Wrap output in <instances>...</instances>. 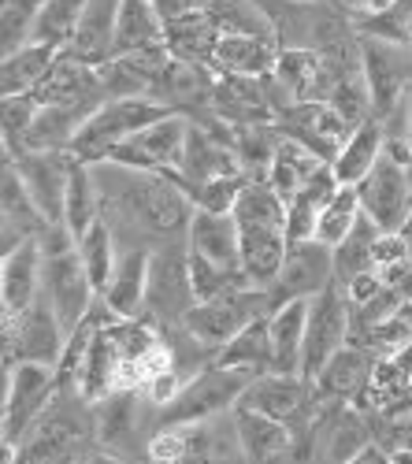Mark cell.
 Returning <instances> with one entry per match:
<instances>
[{
	"mask_svg": "<svg viewBox=\"0 0 412 464\" xmlns=\"http://www.w3.org/2000/svg\"><path fill=\"white\" fill-rule=\"evenodd\" d=\"M111 324V320H108ZM108 324H101L90 338V350L86 361L79 368V398L86 405H97L101 398H108L111 391H123V357L116 350V338H111Z\"/></svg>",
	"mask_w": 412,
	"mask_h": 464,
	"instance_id": "d4e9b609",
	"label": "cell"
},
{
	"mask_svg": "<svg viewBox=\"0 0 412 464\" xmlns=\"http://www.w3.org/2000/svg\"><path fill=\"white\" fill-rule=\"evenodd\" d=\"M116 15H120V0H90L79 30H74L63 53L90 67H104L111 60V42H116Z\"/></svg>",
	"mask_w": 412,
	"mask_h": 464,
	"instance_id": "83f0119b",
	"label": "cell"
},
{
	"mask_svg": "<svg viewBox=\"0 0 412 464\" xmlns=\"http://www.w3.org/2000/svg\"><path fill=\"white\" fill-rule=\"evenodd\" d=\"M37 97L34 93H12L0 97V145L19 160L30 145V127L37 120Z\"/></svg>",
	"mask_w": 412,
	"mask_h": 464,
	"instance_id": "ee69618b",
	"label": "cell"
},
{
	"mask_svg": "<svg viewBox=\"0 0 412 464\" xmlns=\"http://www.w3.org/2000/svg\"><path fill=\"white\" fill-rule=\"evenodd\" d=\"M371 372H376V357L364 353L360 345H342L312 379V409L353 405L364 394Z\"/></svg>",
	"mask_w": 412,
	"mask_h": 464,
	"instance_id": "ac0fdd59",
	"label": "cell"
},
{
	"mask_svg": "<svg viewBox=\"0 0 412 464\" xmlns=\"http://www.w3.org/2000/svg\"><path fill=\"white\" fill-rule=\"evenodd\" d=\"M371 420V435L383 450H408L412 453V394L401 398L398 405L368 416Z\"/></svg>",
	"mask_w": 412,
	"mask_h": 464,
	"instance_id": "c3c4849f",
	"label": "cell"
},
{
	"mask_svg": "<svg viewBox=\"0 0 412 464\" xmlns=\"http://www.w3.org/2000/svg\"><path fill=\"white\" fill-rule=\"evenodd\" d=\"M149 5L157 8V15L164 19V23H171V19H178V15H186L190 8H197V0H149Z\"/></svg>",
	"mask_w": 412,
	"mask_h": 464,
	"instance_id": "f5cc1de1",
	"label": "cell"
},
{
	"mask_svg": "<svg viewBox=\"0 0 412 464\" xmlns=\"http://www.w3.org/2000/svg\"><path fill=\"white\" fill-rule=\"evenodd\" d=\"M12 357H15V313L0 304V364H8Z\"/></svg>",
	"mask_w": 412,
	"mask_h": 464,
	"instance_id": "f907efd6",
	"label": "cell"
},
{
	"mask_svg": "<svg viewBox=\"0 0 412 464\" xmlns=\"http://www.w3.org/2000/svg\"><path fill=\"white\" fill-rule=\"evenodd\" d=\"M101 219V186L90 164H71V179H67V193H63V227L67 235L79 242L86 235V227Z\"/></svg>",
	"mask_w": 412,
	"mask_h": 464,
	"instance_id": "d6a6232c",
	"label": "cell"
},
{
	"mask_svg": "<svg viewBox=\"0 0 412 464\" xmlns=\"http://www.w3.org/2000/svg\"><path fill=\"white\" fill-rule=\"evenodd\" d=\"M268 316H272V313H268ZM268 316H260V320H253L249 327H242V331L216 353V364L238 368V372H249V375L272 372V324H268Z\"/></svg>",
	"mask_w": 412,
	"mask_h": 464,
	"instance_id": "1f68e13d",
	"label": "cell"
},
{
	"mask_svg": "<svg viewBox=\"0 0 412 464\" xmlns=\"http://www.w3.org/2000/svg\"><path fill=\"white\" fill-rule=\"evenodd\" d=\"M5 412H8V372L0 368V423H5Z\"/></svg>",
	"mask_w": 412,
	"mask_h": 464,
	"instance_id": "680465c9",
	"label": "cell"
},
{
	"mask_svg": "<svg viewBox=\"0 0 412 464\" xmlns=\"http://www.w3.org/2000/svg\"><path fill=\"white\" fill-rule=\"evenodd\" d=\"M37 246H42V294L56 308L63 331L79 327L97 304V290L86 276L79 246L67 235V227H45Z\"/></svg>",
	"mask_w": 412,
	"mask_h": 464,
	"instance_id": "6da1fadb",
	"label": "cell"
},
{
	"mask_svg": "<svg viewBox=\"0 0 412 464\" xmlns=\"http://www.w3.org/2000/svg\"><path fill=\"white\" fill-rule=\"evenodd\" d=\"M223 123L235 130L242 127H272L275 123V104L268 93V74L264 79H249V74H216V90L208 104Z\"/></svg>",
	"mask_w": 412,
	"mask_h": 464,
	"instance_id": "9a60e30c",
	"label": "cell"
},
{
	"mask_svg": "<svg viewBox=\"0 0 412 464\" xmlns=\"http://www.w3.org/2000/svg\"><path fill=\"white\" fill-rule=\"evenodd\" d=\"M63 342H67V331L45 294L37 297L26 313L15 316V361H42V364L56 368Z\"/></svg>",
	"mask_w": 412,
	"mask_h": 464,
	"instance_id": "ffe728a7",
	"label": "cell"
},
{
	"mask_svg": "<svg viewBox=\"0 0 412 464\" xmlns=\"http://www.w3.org/2000/svg\"><path fill=\"white\" fill-rule=\"evenodd\" d=\"M272 308H275V301H272L268 290H260V286H238V290H227V294H219L212 301H197L190 313L182 316L178 327L190 334L197 345L219 353L242 327H249L260 316H268Z\"/></svg>",
	"mask_w": 412,
	"mask_h": 464,
	"instance_id": "277c9868",
	"label": "cell"
},
{
	"mask_svg": "<svg viewBox=\"0 0 412 464\" xmlns=\"http://www.w3.org/2000/svg\"><path fill=\"white\" fill-rule=\"evenodd\" d=\"M171 60V53L160 49H141V53H127V56H111L104 67H97L101 86L108 97H149L157 74L164 71V63Z\"/></svg>",
	"mask_w": 412,
	"mask_h": 464,
	"instance_id": "484cf974",
	"label": "cell"
},
{
	"mask_svg": "<svg viewBox=\"0 0 412 464\" xmlns=\"http://www.w3.org/2000/svg\"><path fill=\"white\" fill-rule=\"evenodd\" d=\"M74 157L67 149H30L19 157V171L30 193V205L45 227H63V193Z\"/></svg>",
	"mask_w": 412,
	"mask_h": 464,
	"instance_id": "5bb4252c",
	"label": "cell"
},
{
	"mask_svg": "<svg viewBox=\"0 0 412 464\" xmlns=\"http://www.w3.org/2000/svg\"><path fill=\"white\" fill-rule=\"evenodd\" d=\"M327 160H320L312 149H305L302 141H290L283 138L279 149H275V157H272V168H268V186L279 193L283 201H290L297 189H302Z\"/></svg>",
	"mask_w": 412,
	"mask_h": 464,
	"instance_id": "e575fe53",
	"label": "cell"
},
{
	"mask_svg": "<svg viewBox=\"0 0 412 464\" xmlns=\"http://www.w3.org/2000/svg\"><path fill=\"white\" fill-rule=\"evenodd\" d=\"M42 0H0V60L30 45Z\"/></svg>",
	"mask_w": 412,
	"mask_h": 464,
	"instance_id": "bcb514c9",
	"label": "cell"
},
{
	"mask_svg": "<svg viewBox=\"0 0 412 464\" xmlns=\"http://www.w3.org/2000/svg\"><path fill=\"white\" fill-rule=\"evenodd\" d=\"M383 145H387L383 123L376 120V115H371L368 123H360V127L350 134V141L342 145L339 157L331 160V171H334V179H339V186H357V182H364L368 171L379 164Z\"/></svg>",
	"mask_w": 412,
	"mask_h": 464,
	"instance_id": "f546056e",
	"label": "cell"
},
{
	"mask_svg": "<svg viewBox=\"0 0 412 464\" xmlns=\"http://www.w3.org/2000/svg\"><path fill=\"white\" fill-rule=\"evenodd\" d=\"M245 182H249L245 175H223V179H212V182L197 186L194 205L205 208V212H231Z\"/></svg>",
	"mask_w": 412,
	"mask_h": 464,
	"instance_id": "681fc988",
	"label": "cell"
},
{
	"mask_svg": "<svg viewBox=\"0 0 412 464\" xmlns=\"http://www.w3.org/2000/svg\"><path fill=\"white\" fill-rule=\"evenodd\" d=\"M408 111H412V86H408Z\"/></svg>",
	"mask_w": 412,
	"mask_h": 464,
	"instance_id": "94428289",
	"label": "cell"
},
{
	"mask_svg": "<svg viewBox=\"0 0 412 464\" xmlns=\"http://www.w3.org/2000/svg\"><path fill=\"white\" fill-rule=\"evenodd\" d=\"M279 42L275 34H219L212 67L216 74H249V79H264L275 71Z\"/></svg>",
	"mask_w": 412,
	"mask_h": 464,
	"instance_id": "cb8c5ba5",
	"label": "cell"
},
{
	"mask_svg": "<svg viewBox=\"0 0 412 464\" xmlns=\"http://www.w3.org/2000/svg\"><path fill=\"white\" fill-rule=\"evenodd\" d=\"M60 49L49 45H26L19 53H12L8 60H0V97H12V93H34V86L42 82V74L53 67Z\"/></svg>",
	"mask_w": 412,
	"mask_h": 464,
	"instance_id": "74e56055",
	"label": "cell"
},
{
	"mask_svg": "<svg viewBox=\"0 0 412 464\" xmlns=\"http://www.w3.org/2000/svg\"><path fill=\"white\" fill-rule=\"evenodd\" d=\"M86 5H90V0H42V8H37V19H34L30 42L63 53V49L71 45L74 30H79L82 15H86Z\"/></svg>",
	"mask_w": 412,
	"mask_h": 464,
	"instance_id": "d590c367",
	"label": "cell"
},
{
	"mask_svg": "<svg viewBox=\"0 0 412 464\" xmlns=\"http://www.w3.org/2000/svg\"><path fill=\"white\" fill-rule=\"evenodd\" d=\"M275 127L283 138L302 141L305 149H312L320 160H334L342 152V145L350 141V123L334 111L327 101H293L275 115Z\"/></svg>",
	"mask_w": 412,
	"mask_h": 464,
	"instance_id": "4fadbf2b",
	"label": "cell"
},
{
	"mask_svg": "<svg viewBox=\"0 0 412 464\" xmlns=\"http://www.w3.org/2000/svg\"><path fill=\"white\" fill-rule=\"evenodd\" d=\"M23 460V450H19V439H8L0 431V464H19Z\"/></svg>",
	"mask_w": 412,
	"mask_h": 464,
	"instance_id": "9f6ffc18",
	"label": "cell"
},
{
	"mask_svg": "<svg viewBox=\"0 0 412 464\" xmlns=\"http://www.w3.org/2000/svg\"><path fill=\"white\" fill-rule=\"evenodd\" d=\"M74 246H79V256H82V264H86V276H90V283H93V290H97V297H101L104 286H108V279H111V272H116V264H120L116 238H111V227H108L104 219L90 223L86 235L74 242Z\"/></svg>",
	"mask_w": 412,
	"mask_h": 464,
	"instance_id": "f35d334b",
	"label": "cell"
},
{
	"mask_svg": "<svg viewBox=\"0 0 412 464\" xmlns=\"http://www.w3.org/2000/svg\"><path fill=\"white\" fill-rule=\"evenodd\" d=\"M56 394H60V386H56V368L53 364L15 361L8 368V412H5L0 431H5L8 439L30 435Z\"/></svg>",
	"mask_w": 412,
	"mask_h": 464,
	"instance_id": "8fae6325",
	"label": "cell"
},
{
	"mask_svg": "<svg viewBox=\"0 0 412 464\" xmlns=\"http://www.w3.org/2000/svg\"><path fill=\"white\" fill-rule=\"evenodd\" d=\"M149 464H245L235 412H223L182 428H157L145 442Z\"/></svg>",
	"mask_w": 412,
	"mask_h": 464,
	"instance_id": "7a4b0ae2",
	"label": "cell"
},
{
	"mask_svg": "<svg viewBox=\"0 0 412 464\" xmlns=\"http://www.w3.org/2000/svg\"><path fill=\"white\" fill-rule=\"evenodd\" d=\"M408 186H412V168H408ZM401 235H408V238H412V216H408V223H405Z\"/></svg>",
	"mask_w": 412,
	"mask_h": 464,
	"instance_id": "91938a15",
	"label": "cell"
},
{
	"mask_svg": "<svg viewBox=\"0 0 412 464\" xmlns=\"http://www.w3.org/2000/svg\"><path fill=\"white\" fill-rule=\"evenodd\" d=\"M364 212H360V201H357V189L353 186H339V193L323 205V212H320V219H316V242H323V246H342L350 235H353V227H357V219H360Z\"/></svg>",
	"mask_w": 412,
	"mask_h": 464,
	"instance_id": "7bdbcfd3",
	"label": "cell"
},
{
	"mask_svg": "<svg viewBox=\"0 0 412 464\" xmlns=\"http://www.w3.org/2000/svg\"><path fill=\"white\" fill-rule=\"evenodd\" d=\"M253 379L256 375H249V372L223 368L212 361L194 379H186V386L171 405L160 409V428H182V423H201V420H212L223 412H235V405L242 401L245 386Z\"/></svg>",
	"mask_w": 412,
	"mask_h": 464,
	"instance_id": "5b68a950",
	"label": "cell"
},
{
	"mask_svg": "<svg viewBox=\"0 0 412 464\" xmlns=\"http://www.w3.org/2000/svg\"><path fill=\"white\" fill-rule=\"evenodd\" d=\"M0 149H5V145H0Z\"/></svg>",
	"mask_w": 412,
	"mask_h": 464,
	"instance_id": "6125c7cd",
	"label": "cell"
},
{
	"mask_svg": "<svg viewBox=\"0 0 412 464\" xmlns=\"http://www.w3.org/2000/svg\"><path fill=\"white\" fill-rule=\"evenodd\" d=\"M90 120V111L82 108H56V104H42L37 108V120L30 127V149H67L74 130Z\"/></svg>",
	"mask_w": 412,
	"mask_h": 464,
	"instance_id": "ab89813d",
	"label": "cell"
},
{
	"mask_svg": "<svg viewBox=\"0 0 412 464\" xmlns=\"http://www.w3.org/2000/svg\"><path fill=\"white\" fill-rule=\"evenodd\" d=\"M197 8L219 34H272V23L256 0H197Z\"/></svg>",
	"mask_w": 412,
	"mask_h": 464,
	"instance_id": "60d3db41",
	"label": "cell"
},
{
	"mask_svg": "<svg viewBox=\"0 0 412 464\" xmlns=\"http://www.w3.org/2000/svg\"><path fill=\"white\" fill-rule=\"evenodd\" d=\"M197 304L194 283H190V256H186V238L182 242H164L153 249V264H149V294H145V313L157 327H178L182 316Z\"/></svg>",
	"mask_w": 412,
	"mask_h": 464,
	"instance_id": "8992f818",
	"label": "cell"
},
{
	"mask_svg": "<svg viewBox=\"0 0 412 464\" xmlns=\"http://www.w3.org/2000/svg\"><path fill=\"white\" fill-rule=\"evenodd\" d=\"M235 409H249L260 416H272L297 435L305 431L316 409H312V382L305 375H283V372H264L256 375Z\"/></svg>",
	"mask_w": 412,
	"mask_h": 464,
	"instance_id": "ba28073f",
	"label": "cell"
},
{
	"mask_svg": "<svg viewBox=\"0 0 412 464\" xmlns=\"http://www.w3.org/2000/svg\"><path fill=\"white\" fill-rule=\"evenodd\" d=\"M350 345H360V350L371 353L376 361L408 350V345H412V304H401L390 320H383V324H376V327L353 334Z\"/></svg>",
	"mask_w": 412,
	"mask_h": 464,
	"instance_id": "b9f144b4",
	"label": "cell"
},
{
	"mask_svg": "<svg viewBox=\"0 0 412 464\" xmlns=\"http://www.w3.org/2000/svg\"><path fill=\"white\" fill-rule=\"evenodd\" d=\"M79 464H127V460L104 450V453H90V457H86V460H79Z\"/></svg>",
	"mask_w": 412,
	"mask_h": 464,
	"instance_id": "6f0895ef",
	"label": "cell"
},
{
	"mask_svg": "<svg viewBox=\"0 0 412 464\" xmlns=\"http://www.w3.org/2000/svg\"><path fill=\"white\" fill-rule=\"evenodd\" d=\"M408 304H412V256L405 260V264H398V267H390V272H379Z\"/></svg>",
	"mask_w": 412,
	"mask_h": 464,
	"instance_id": "816d5d0a",
	"label": "cell"
},
{
	"mask_svg": "<svg viewBox=\"0 0 412 464\" xmlns=\"http://www.w3.org/2000/svg\"><path fill=\"white\" fill-rule=\"evenodd\" d=\"M350 345V297L334 283L323 294L309 297V324H305V357H302V375L312 382L320 368Z\"/></svg>",
	"mask_w": 412,
	"mask_h": 464,
	"instance_id": "9c48e42d",
	"label": "cell"
},
{
	"mask_svg": "<svg viewBox=\"0 0 412 464\" xmlns=\"http://www.w3.org/2000/svg\"><path fill=\"white\" fill-rule=\"evenodd\" d=\"M171 115L164 104H157L153 97H108L97 111H90V120L74 130L67 152L79 164H104L111 157V149L120 141H127L130 134L145 130L149 123Z\"/></svg>",
	"mask_w": 412,
	"mask_h": 464,
	"instance_id": "3957f363",
	"label": "cell"
},
{
	"mask_svg": "<svg viewBox=\"0 0 412 464\" xmlns=\"http://www.w3.org/2000/svg\"><path fill=\"white\" fill-rule=\"evenodd\" d=\"M401 45L390 42H376V37H360V56H364V82L371 93V108H376V120L405 97V90L412 86V60H405Z\"/></svg>",
	"mask_w": 412,
	"mask_h": 464,
	"instance_id": "2e32d148",
	"label": "cell"
},
{
	"mask_svg": "<svg viewBox=\"0 0 412 464\" xmlns=\"http://www.w3.org/2000/svg\"><path fill=\"white\" fill-rule=\"evenodd\" d=\"M37 297H42V246L37 238H26L0 256V304L19 316Z\"/></svg>",
	"mask_w": 412,
	"mask_h": 464,
	"instance_id": "603a6c76",
	"label": "cell"
},
{
	"mask_svg": "<svg viewBox=\"0 0 412 464\" xmlns=\"http://www.w3.org/2000/svg\"><path fill=\"white\" fill-rule=\"evenodd\" d=\"M216 42H219V30H216V23H212L201 8H190L186 15L164 23V49H168L175 60H190V63L212 67ZM212 71H216V67H212Z\"/></svg>",
	"mask_w": 412,
	"mask_h": 464,
	"instance_id": "f1b7e54d",
	"label": "cell"
},
{
	"mask_svg": "<svg viewBox=\"0 0 412 464\" xmlns=\"http://www.w3.org/2000/svg\"><path fill=\"white\" fill-rule=\"evenodd\" d=\"M268 324H272V372L302 375L309 301H283V304H275Z\"/></svg>",
	"mask_w": 412,
	"mask_h": 464,
	"instance_id": "4316f807",
	"label": "cell"
},
{
	"mask_svg": "<svg viewBox=\"0 0 412 464\" xmlns=\"http://www.w3.org/2000/svg\"><path fill=\"white\" fill-rule=\"evenodd\" d=\"M93 409H97V416H93V435H97V442H101L108 453L123 450V446L138 435L134 391H111V394L101 398Z\"/></svg>",
	"mask_w": 412,
	"mask_h": 464,
	"instance_id": "836d02e7",
	"label": "cell"
},
{
	"mask_svg": "<svg viewBox=\"0 0 412 464\" xmlns=\"http://www.w3.org/2000/svg\"><path fill=\"white\" fill-rule=\"evenodd\" d=\"M346 464H390V450H383L379 442H371V446H364L353 460H346Z\"/></svg>",
	"mask_w": 412,
	"mask_h": 464,
	"instance_id": "db71d44e",
	"label": "cell"
},
{
	"mask_svg": "<svg viewBox=\"0 0 412 464\" xmlns=\"http://www.w3.org/2000/svg\"><path fill=\"white\" fill-rule=\"evenodd\" d=\"M164 45V19L149 0H120L116 15V42H111V56H127L141 49H160Z\"/></svg>",
	"mask_w": 412,
	"mask_h": 464,
	"instance_id": "4dcf8cb0",
	"label": "cell"
},
{
	"mask_svg": "<svg viewBox=\"0 0 412 464\" xmlns=\"http://www.w3.org/2000/svg\"><path fill=\"white\" fill-rule=\"evenodd\" d=\"M327 286H334V249L316 242V238H302V242H286V256L275 283L268 286L272 301H309L316 294H323Z\"/></svg>",
	"mask_w": 412,
	"mask_h": 464,
	"instance_id": "7c38bea8",
	"label": "cell"
},
{
	"mask_svg": "<svg viewBox=\"0 0 412 464\" xmlns=\"http://www.w3.org/2000/svg\"><path fill=\"white\" fill-rule=\"evenodd\" d=\"M0 212L12 216V219H37V212L30 205V193H26V182H23V171H19V160L8 149H0Z\"/></svg>",
	"mask_w": 412,
	"mask_h": 464,
	"instance_id": "7dc6e473",
	"label": "cell"
},
{
	"mask_svg": "<svg viewBox=\"0 0 412 464\" xmlns=\"http://www.w3.org/2000/svg\"><path fill=\"white\" fill-rule=\"evenodd\" d=\"M408 168L412 164H401L394 160L390 152H383L379 164L368 171L364 182H357V201H360V212L376 223L379 230H405L408 216H412V186H408Z\"/></svg>",
	"mask_w": 412,
	"mask_h": 464,
	"instance_id": "52a82bcc",
	"label": "cell"
},
{
	"mask_svg": "<svg viewBox=\"0 0 412 464\" xmlns=\"http://www.w3.org/2000/svg\"><path fill=\"white\" fill-rule=\"evenodd\" d=\"M186 134H190V120L171 111L164 120L149 123L145 130L130 134L127 141H120L111 149L108 164H120L130 171H175L186 149Z\"/></svg>",
	"mask_w": 412,
	"mask_h": 464,
	"instance_id": "30bf717a",
	"label": "cell"
},
{
	"mask_svg": "<svg viewBox=\"0 0 412 464\" xmlns=\"http://www.w3.org/2000/svg\"><path fill=\"white\" fill-rule=\"evenodd\" d=\"M235 428H238V446L245 453V464H293L297 439L286 423L249 409H235Z\"/></svg>",
	"mask_w": 412,
	"mask_h": 464,
	"instance_id": "7402d4cb",
	"label": "cell"
},
{
	"mask_svg": "<svg viewBox=\"0 0 412 464\" xmlns=\"http://www.w3.org/2000/svg\"><path fill=\"white\" fill-rule=\"evenodd\" d=\"M149 264H153V249L134 246L120 253V264L111 272L101 301L116 320H134L145 313V294H149Z\"/></svg>",
	"mask_w": 412,
	"mask_h": 464,
	"instance_id": "44dd1931",
	"label": "cell"
},
{
	"mask_svg": "<svg viewBox=\"0 0 412 464\" xmlns=\"http://www.w3.org/2000/svg\"><path fill=\"white\" fill-rule=\"evenodd\" d=\"M272 79L286 90L290 101H327L339 82V71L312 49H279Z\"/></svg>",
	"mask_w": 412,
	"mask_h": 464,
	"instance_id": "d6986e66",
	"label": "cell"
},
{
	"mask_svg": "<svg viewBox=\"0 0 412 464\" xmlns=\"http://www.w3.org/2000/svg\"><path fill=\"white\" fill-rule=\"evenodd\" d=\"M390 0H342V8L353 15V19H360V15H371V12H379V8H387Z\"/></svg>",
	"mask_w": 412,
	"mask_h": 464,
	"instance_id": "11a10c76",
	"label": "cell"
},
{
	"mask_svg": "<svg viewBox=\"0 0 412 464\" xmlns=\"http://www.w3.org/2000/svg\"><path fill=\"white\" fill-rule=\"evenodd\" d=\"M376 238H379V227L368 216H360L353 235L342 246H334V283L350 286L357 276L376 272Z\"/></svg>",
	"mask_w": 412,
	"mask_h": 464,
	"instance_id": "8d00e7d4",
	"label": "cell"
},
{
	"mask_svg": "<svg viewBox=\"0 0 412 464\" xmlns=\"http://www.w3.org/2000/svg\"><path fill=\"white\" fill-rule=\"evenodd\" d=\"M212 90H216V71L205 63H190V60H168L164 71L157 74L153 97L157 104H164L168 111H178L186 120H194L197 111H205L212 104Z\"/></svg>",
	"mask_w": 412,
	"mask_h": 464,
	"instance_id": "e0dca14e",
	"label": "cell"
},
{
	"mask_svg": "<svg viewBox=\"0 0 412 464\" xmlns=\"http://www.w3.org/2000/svg\"><path fill=\"white\" fill-rule=\"evenodd\" d=\"M360 37H376V42H390L401 49H412V0H390L387 8L360 15L357 19Z\"/></svg>",
	"mask_w": 412,
	"mask_h": 464,
	"instance_id": "f6af8a7d",
	"label": "cell"
}]
</instances>
